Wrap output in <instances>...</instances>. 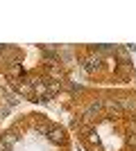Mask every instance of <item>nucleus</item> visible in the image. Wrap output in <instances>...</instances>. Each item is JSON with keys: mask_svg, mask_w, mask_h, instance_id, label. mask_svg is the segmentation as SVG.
Returning a JSON list of instances; mask_svg holds the SVG:
<instances>
[{"mask_svg": "<svg viewBox=\"0 0 136 151\" xmlns=\"http://www.w3.org/2000/svg\"><path fill=\"white\" fill-rule=\"evenodd\" d=\"M100 108H102V101H93V104L84 111V120H93V115L100 113Z\"/></svg>", "mask_w": 136, "mask_h": 151, "instance_id": "nucleus-1", "label": "nucleus"}, {"mask_svg": "<svg viewBox=\"0 0 136 151\" xmlns=\"http://www.w3.org/2000/svg\"><path fill=\"white\" fill-rule=\"evenodd\" d=\"M84 68L89 70V72L97 70V68H100V57H97V54H95V57H89V59H86V63H84Z\"/></svg>", "mask_w": 136, "mask_h": 151, "instance_id": "nucleus-2", "label": "nucleus"}, {"mask_svg": "<svg viewBox=\"0 0 136 151\" xmlns=\"http://www.w3.org/2000/svg\"><path fill=\"white\" fill-rule=\"evenodd\" d=\"M50 140L52 142H57V145H61V142H64V131H61V129H50Z\"/></svg>", "mask_w": 136, "mask_h": 151, "instance_id": "nucleus-3", "label": "nucleus"}, {"mask_svg": "<svg viewBox=\"0 0 136 151\" xmlns=\"http://www.w3.org/2000/svg\"><path fill=\"white\" fill-rule=\"evenodd\" d=\"M14 142H16V133H14V131L5 133V138H2V145H5V147H12Z\"/></svg>", "mask_w": 136, "mask_h": 151, "instance_id": "nucleus-4", "label": "nucleus"}, {"mask_svg": "<svg viewBox=\"0 0 136 151\" xmlns=\"http://www.w3.org/2000/svg\"><path fill=\"white\" fill-rule=\"evenodd\" d=\"M127 145H129L132 149L136 151V133H132V135H127Z\"/></svg>", "mask_w": 136, "mask_h": 151, "instance_id": "nucleus-5", "label": "nucleus"}, {"mask_svg": "<svg viewBox=\"0 0 136 151\" xmlns=\"http://www.w3.org/2000/svg\"><path fill=\"white\" fill-rule=\"evenodd\" d=\"M0 151H7V147H5V145H2V147H0Z\"/></svg>", "mask_w": 136, "mask_h": 151, "instance_id": "nucleus-6", "label": "nucleus"}]
</instances>
